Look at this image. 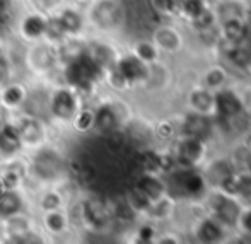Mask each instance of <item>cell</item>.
<instances>
[{"label":"cell","mask_w":251,"mask_h":244,"mask_svg":"<svg viewBox=\"0 0 251 244\" xmlns=\"http://www.w3.org/2000/svg\"><path fill=\"white\" fill-rule=\"evenodd\" d=\"M125 201L130 205V208H132L135 214H142V212H149L152 201L144 195L142 192H140L137 186H133L132 190L128 192V195H126Z\"/></svg>","instance_id":"f546056e"},{"label":"cell","mask_w":251,"mask_h":244,"mask_svg":"<svg viewBox=\"0 0 251 244\" xmlns=\"http://www.w3.org/2000/svg\"><path fill=\"white\" fill-rule=\"evenodd\" d=\"M70 212L79 217L82 227H86L87 231H93V232H100L102 229H106L113 220L111 210H109L108 205L104 201H101L100 198H94V196L84 198Z\"/></svg>","instance_id":"9c48e42d"},{"label":"cell","mask_w":251,"mask_h":244,"mask_svg":"<svg viewBox=\"0 0 251 244\" xmlns=\"http://www.w3.org/2000/svg\"><path fill=\"white\" fill-rule=\"evenodd\" d=\"M34 205H36V210L41 214V212H50V210H56V208H65L67 198L65 193L58 186L53 185V186H47V188L38 193Z\"/></svg>","instance_id":"ffe728a7"},{"label":"cell","mask_w":251,"mask_h":244,"mask_svg":"<svg viewBox=\"0 0 251 244\" xmlns=\"http://www.w3.org/2000/svg\"><path fill=\"white\" fill-rule=\"evenodd\" d=\"M137 188L140 190V192L144 193L149 200L154 203V201L161 200L162 196H164L166 193V185L164 183H161L157 178H155V174H149V172H146V174L142 176V178L137 181Z\"/></svg>","instance_id":"cb8c5ba5"},{"label":"cell","mask_w":251,"mask_h":244,"mask_svg":"<svg viewBox=\"0 0 251 244\" xmlns=\"http://www.w3.org/2000/svg\"><path fill=\"white\" fill-rule=\"evenodd\" d=\"M231 174H232L231 166L224 161L215 162V164L210 168V181H214L215 185H219V186H221L222 183H224V179L229 178Z\"/></svg>","instance_id":"e575fe53"},{"label":"cell","mask_w":251,"mask_h":244,"mask_svg":"<svg viewBox=\"0 0 251 244\" xmlns=\"http://www.w3.org/2000/svg\"><path fill=\"white\" fill-rule=\"evenodd\" d=\"M67 2L69 0H27V7L40 10V12L47 14V16H51V14L58 12Z\"/></svg>","instance_id":"d6a6232c"},{"label":"cell","mask_w":251,"mask_h":244,"mask_svg":"<svg viewBox=\"0 0 251 244\" xmlns=\"http://www.w3.org/2000/svg\"><path fill=\"white\" fill-rule=\"evenodd\" d=\"M7 118H9V115H7V113L3 111V109H0V128H2V125L5 123Z\"/></svg>","instance_id":"7dc6e473"},{"label":"cell","mask_w":251,"mask_h":244,"mask_svg":"<svg viewBox=\"0 0 251 244\" xmlns=\"http://www.w3.org/2000/svg\"><path fill=\"white\" fill-rule=\"evenodd\" d=\"M7 190H5V186H3V183H2V179H0V198H2V195L5 193Z\"/></svg>","instance_id":"c3c4849f"},{"label":"cell","mask_w":251,"mask_h":244,"mask_svg":"<svg viewBox=\"0 0 251 244\" xmlns=\"http://www.w3.org/2000/svg\"><path fill=\"white\" fill-rule=\"evenodd\" d=\"M222 82H224V73H222V70L214 69V70H210V72H208V75H207V84H208V86L217 87V86H221Z\"/></svg>","instance_id":"7bdbcfd3"},{"label":"cell","mask_w":251,"mask_h":244,"mask_svg":"<svg viewBox=\"0 0 251 244\" xmlns=\"http://www.w3.org/2000/svg\"><path fill=\"white\" fill-rule=\"evenodd\" d=\"M14 120L19 132L21 146H23L24 154L36 150V148L47 146L51 140V128L47 118L40 115H33V113H24L19 111L16 115H10Z\"/></svg>","instance_id":"5b68a950"},{"label":"cell","mask_w":251,"mask_h":244,"mask_svg":"<svg viewBox=\"0 0 251 244\" xmlns=\"http://www.w3.org/2000/svg\"><path fill=\"white\" fill-rule=\"evenodd\" d=\"M210 208L214 214V220L221 225H236L241 217V208L238 201L226 195H214L210 200Z\"/></svg>","instance_id":"5bb4252c"},{"label":"cell","mask_w":251,"mask_h":244,"mask_svg":"<svg viewBox=\"0 0 251 244\" xmlns=\"http://www.w3.org/2000/svg\"><path fill=\"white\" fill-rule=\"evenodd\" d=\"M246 67H250V70H251V51H250V58H248V65Z\"/></svg>","instance_id":"f907efd6"},{"label":"cell","mask_w":251,"mask_h":244,"mask_svg":"<svg viewBox=\"0 0 251 244\" xmlns=\"http://www.w3.org/2000/svg\"><path fill=\"white\" fill-rule=\"evenodd\" d=\"M238 195H241L243 198H248V200H251V174L250 176H239Z\"/></svg>","instance_id":"b9f144b4"},{"label":"cell","mask_w":251,"mask_h":244,"mask_svg":"<svg viewBox=\"0 0 251 244\" xmlns=\"http://www.w3.org/2000/svg\"><path fill=\"white\" fill-rule=\"evenodd\" d=\"M227 56L234 65L246 67L248 65V58H250V49L243 48L241 45H232L231 49L227 51Z\"/></svg>","instance_id":"d590c367"},{"label":"cell","mask_w":251,"mask_h":244,"mask_svg":"<svg viewBox=\"0 0 251 244\" xmlns=\"http://www.w3.org/2000/svg\"><path fill=\"white\" fill-rule=\"evenodd\" d=\"M47 19H48L47 14L27 7V9H24L23 12L17 16L16 23H14L16 36L19 38L24 45H31V43H36V41H41L45 38Z\"/></svg>","instance_id":"30bf717a"},{"label":"cell","mask_w":251,"mask_h":244,"mask_svg":"<svg viewBox=\"0 0 251 244\" xmlns=\"http://www.w3.org/2000/svg\"><path fill=\"white\" fill-rule=\"evenodd\" d=\"M224 36L231 45H241V41L248 36V27L243 23V19L224 23Z\"/></svg>","instance_id":"f1b7e54d"},{"label":"cell","mask_w":251,"mask_h":244,"mask_svg":"<svg viewBox=\"0 0 251 244\" xmlns=\"http://www.w3.org/2000/svg\"><path fill=\"white\" fill-rule=\"evenodd\" d=\"M47 236L40 231L38 222L27 210L0 220V243L7 244H27L45 243Z\"/></svg>","instance_id":"8992f818"},{"label":"cell","mask_w":251,"mask_h":244,"mask_svg":"<svg viewBox=\"0 0 251 244\" xmlns=\"http://www.w3.org/2000/svg\"><path fill=\"white\" fill-rule=\"evenodd\" d=\"M27 200L23 190H7L0 198V220L26 210Z\"/></svg>","instance_id":"44dd1931"},{"label":"cell","mask_w":251,"mask_h":244,"mask_svg":"<svg viewBox=\"0 0 251 244\" xmlns=\"http://www.w3.org/2000/svg\"><path fill=\"white\" fill-rule=\"evenodd\" d=\"M94 123H96L94 108L93 106L82 104L79 111L75 113V116L72 118L69 128L74 133H77V135H89L91 132H94Z\"/></svg>","instance_id":"7402d4cb"},{"label":"cell","mask_w":251,"mask_h":244,"mask_svg":"<svg viewBox=\"0 0 251 244\" xmlns=\"http://www.w3.org/2000/svg\"><path fill=\"white\" fill-rule=\"evenodd\" d=\"M60 23H62L63 29H65L69 38H86L87 31H89V24H87L86 9L74 2H67L62 9L56 12Z\"/></svg>","instance_id":"7c38bea8"},{"label":"cell","mask_w":251,"mask_h":244,"mask_svg":"<svg viewBox=\"0 0 251 244\" xmlns=\"http://www.w3.org/2000/svg\"><path fill=\"white\" fill-rule=\"evenodd\" d=\"M217 16L222 23H231V21H241L245 12H243V5L238 2H224L219 5Z\"/></svg>","instance_id":"4dcf8cb0"},{"label":"cell","mask_w":251,"mask_h":244,"mask_svg":"<svg viewBox=\"0 0 251 244\" xmlns=\"http://www.w3.org/2000/svg\"><path fill=\"white\" fill-rule=\"evenodd\" d=\"M102 75H104V70L89 55L87 49L60 65L62 82L75 89L82 98L96 91V87L102 82Z\"/></svg>","instance_id":"6da1fadb"},{"label":"cell","mask_w":251,"mask_h":244,"mask_svg":"<svg viewBox=\"0 0 251 244\" xmlns=\"http://www.w3.org/2000/svg\"><path fill=\"white\" fill-rule=\"evenodd\" d=\"M21 154H24V150L23 146H21L19 132H17L14 120L9 116L2 125V128H0V161L16 157V155Z\"/></svg>","instance_id":"2e32d148"},{"label":"cell","mask_w":251,"mask_h":244,"mask_svg":"<svg viewBox=\"0 0 251 244\" xmlns=\"http://www.w3.org/2000/svg\"><path fill=\"white\" fill-rule=\"evenodd\" d=\"M171 185L176 188V192L185 196H199L203 193L205 181L200 174L190 171H178L171 176Z\"/></svg>","instance_id":"e0dca14e"},{"label":"cell","mask_w":251,"mask_h":244,"mask_svg":"<svg viewBox=\"0 0 251 244\" xmlns=\"http://www.w3.org/2000/svg\"><path fill=\"white\" fill-rule=\"evenodd\" d=\"M154 238H155V231L149 224L140 225L139 231H137V241L139 243H152Z\"/></svg>","instance_id":"ab89813d"},{"label":"cell","mask_w":251,"mask_h":244,"mask_svg":"<svg viewBox=\"0 0 251 244\" xmlns=\"http://www.w3.org/2000/svg\"><path fill=\"white\" fill-rule=\"evenodd\" d=\"M31 94V87L21 79H7L0 86V109L7 115L23 111Z\"/></svg>","instance_id":"8fae6325"},{"label":"cell","mask_w":251,"mask_h":244,"mask_svg":"<svg viewBox=\"0 0 251 244\" xmlns=\"http://www.w3.org/2000/svg\"><path fill=\"white\" fill-rule=\"evenodd\" d=\"M142 168L149 174H155L157 171H161V155L154 154V152H147L142 157Z\"/></svg>","instance_id":"8d00e7d4"},{"label":"cell","mask_w":251,"mask_h":244,"mask_svg":"<svg viewBox=\"0 0 251 244\" xmlns=\"http://www.w3.org/2000/svg\"><path fill=\"white\" fill-rule=\"evenodd\" d=\"M87 51H89V55L100 63V67L102 70L109 69V67L115 63V60L118 58V55L113 51L111 47L101 43V41H87Z\"/></svg>","instance_id":"d4e9b609"},{"label":"cell","mask_w":251,"mask_h":244,"mask_svg":"<svg viewBox=\"0 0 251 244\" xmlns=\"http://www.w3.org/2000/svg\"><path fill=\"white\" fill-rule=\"evenodd\" d=\"M248 169H250V172H251V154L248 155Z\"/></svg>","instance_id":"681fc988"},{"label":"cell","mask_w":251,"mask_h":244,"mask_svg":"<svg viewBox=\"0 0 251 244\" xmlns=\"http://www.w3.org/2000/svg\"><path fill=\"white\" fill-rule=\"evenodd\" d=\"M200 241L203 243H219L224 238V231H222V225L219 224L214 219H208L203 220L199 225V232H197Z\"/></svg>","instance_id":"4316f807"},{"label":"cell","mask_w":251,"mask_h":244,"mask_svg":"<svg viewBox=\"0 0 251 244\" xmlns=\"http://www.w3.org/2000/svg\"><path fill=\"white\" fill-rule=\"evenodd\" d=\"M149 77V67L133 53L120 55L109 69L104 70L102 80L115 91H126L144 84Z\"/></svg>","instance_id":"277c9868"},{"label":"cell","mask_w":251,"mask_h":244,"mask_svg":"<svg viewBox=\"0 0 251 244\" xmlns=\"http://www.w3.org/2000/svg\"><path fill=\"white\" fill-rule=\"evenodd\" d=\"M24 65L33 75L50 77L51 73L60 70L58 48L50 45L48 41L41 40L36 43L26 45L24 51Z\"/></svg>","instance_id":"52a82bcc"},{"label":"cell","mask_w":251,"mask_h":244,"mask_svg":"<svg viewBox=\"0 0 251 244\" xmlns=\"http://www.w3.org/2000/svg\"><path fill=\"white\" fill-rule=\"evenodd\" d=\"M86 17L89 29L108 33L122 26L125 21V10L118 0H94L86 7Z\"/></svg>","instance_id":"ba28073f"},{"label":"cell","mask_w":251,"mask_h":244,"mask_svg":"<svg viewBox=\"0 0 251 244\" xmlns=\"http://www.w3.org/2000/svg\"><path fill=\"white\" fill-rule=\"evenodd\" d=\"M7 80L5 77V67H3V60H0V86Z\"/></svg>","instance_id":"f6af8a7d"},{"label":"cell","mask_w":251,"mask_h":244,"mask_svg":"<svg viewBox=\"0 0 251 244\" xmlns=\"http://www.w3.org/2000/svg\"><path fill=\"white\" fill-rule=\"evenodd\" d=\"M210 120L205 116V113H193L188 115L185 120V125H183V132L186 137H193V139L203 140L205 137L210 133Z\"/></svg>","instance_id":"603a6c76"},{"label":"cell","mask_w":251,"mask_h":244,"mask_svg":"<svg viewBox=\"0 0 251 244\" xmlns=\"http://www.w3.org/2000/svg\"><path fill=\"white\" fill-rule=\"evenodd\" d=\"M214 109L221 118L231 120L241 115L243 102L232 91L224 89L221 93H217V96L214 98Z\"/></svg>","instance_id":"ac0fdd59"},{"label":"cell","mask_w":251,"mask_h":244,"mask_svg":"<svg viewBox=\"0 0 251 244\" xmlns=\"http://www.w3.org/2000/svg\"><path fill=\"white\" fill-rule=\"evenodd\" d=\"M27 159V178L41 183L45 186H53L65 176L67 161L63 154L51 144L29 152Z\"/></svg>","instance_id":"7a4b0ae2"},{"label":"cell","mask_w":251,"mask_h":244,"mask_svg":"<svg viewBox=\"0 0 251 244\" xmlns=\"http://www.w3.org/2000/svg\"><path fill=\"white\" fill-rule=\"evenodd\" d=\"M67 33L65 29H63L62 23H60L58 16L56 14H51V16H48L47 19V29H45V41H48L50 45H53V47L58 48L60 45L63 43V41L67 40Z\"/></svg>","instance_id":"484cf974"},{"label":"cell","mask_w":251,"mask_h":244,"mask_svg":"<svg viewBox=\"0 0 251 244\" xmlns=\"http://www.w3.org/2000/svg\"><path fill=\"white\" fill-rule=\"evenodd\" d=\"M94 132H100L102 135L106 133H113L118 130L120 123H122V116H120L118 106L115 102H106L102 101L94 108Z\"/></svg>","instance_id":"9a60e30c"},{"label":"cell","mask_w":251,"mask_h":244,"mask_svg":"<svg viewBox=\"0 0 251 244\" xmlns=\"http://www.w3.org/2000/svg\"><path fill=\"white\" fill-rule=\"evenodd\" d=\"M132 53L137 58H140L144 63L149 65V63L155 62V58H157V47L154 43H151V41H137Z\"/></svg>","instance_id":"1f68e13d"},{"label":"cell","mask_w":251,"mask_h":244,"mask_svg":"<svg viewBox=\"0 0 251 244\" xmlns=\"http://www.w3.org/2000/svg\"><path fill=\"white\" fill-rule=\"evenodd\" d=\"M201 142L203 140L186 137L178 146V150H176V159H178L179 164L186 166V168H192L199 161H201V157H203V144Z\"/></svg>","instance_id":"d6986e66"},{"label":"cell","mask_w":251,"mask_h":244,"mask_svg":"<svg viewBox=\"0 0 251 244\" xmlns=\"http://www.w3.org/2000/svg\"><path fill=\"white\" fill-rule=\"evenodd\" d=\"M181 9L190 19H195L197 16L205 9L203 7V0H183L181 2Z\"/></svg>","instance_id":"f35d334b"},{"label":"cell","mask_w":251,"mask_h":244,"mask_svg":"<svg viewBox=\"0 0 251 244\" xmlns=\"http://www.w3.org/2000/svg\"><path fill=\"white\" fill-rule=\"evenodd\" d=\"M239 222L243 224V227H245V231L251 234V210L245 212V214H241V217H239Z\"/></svg>","instance_id":"ee69618b"},{"label":"cell","mask_w":251,"mask_h":244,"mask_svg":"<svg viewBox=\"0 0 251 244\" xmlns=\"http://www.w3.org/2000/svg\"><path fill=\"white\" fill-rule=\"evenodd\" d=\"M192 104L199 113H208L214 108V98L207 91H195L192 94Z\"/></svg>","instance_id":"836d02e7"},{"label":"cell","mask_w":251,"mask_h":244,"mask_svg":"<svg viewBox=\"0 0 251 244\" xmlns=\"http://www.w3.org/2000/svg\"><path fill=\"white\" fill-rule=\"evenodd\" d=\"M84 104V98L67 84H53L47 93V120L51 126H69L75 113Z\"/></svg>","instance_id":"3957f363"},{"label":"cell","mask_w":251,"mask_h":244,"mask_svg":"<svg viewBox=\"0 0 251 244\" xmlns=\"http://www.w3.org/2000/svg\"><path fill=\"white\" fill-rule=\"evenodd\" d=\"M154 45L159 49H166V51H173L179 47V38L175 29L171 27H159L154 33Z\"/></svg>","instance_id":"83f0119b"},{"label":"cell","mask_w":251,"mask_h":244,"mask_svg":"<svg viewBox=\"0 0 251 244\" xmlns=\"http://www.w3.org/2000/svg\"><path fill=\"white\" fill-rule=\"evenodd\" d=\"M38 227L47 238H65L72 229L70 215L67 208H56L50 212H41L38 219Z\"/></svg>","instance_id":"4fadbf2b"},{"label":"cell","mask_w":251,"mask_h":244,"mask_svg":"<svg viewBox=\"0 0 251 244\" xmlns=\"http://www.w3.org/2000/svg\"><path fill=\"white\" fill-rule=\"evenodd\" d=\"M183 0H152V5L162 14H173L181 9Z\"/></svg>","instance_id":"74e56055"},{"label":"cell","mask_w":251,"mask_h":244,"mask_svg":"<svg viewBox=\"0 0 251 244\" xmlns=\"http://www.w3.org/2000/svg\"><path fill=\"white\" fill-rule=\"evenodd\" d=\"M70 2H74V3H77V5H80V7H84L86 9L89 3H93L94 0H70Z\"/></svg>","instance_id":"bcb514c9"},{"label":"cell","mask_w":251,"mask_h":244,"mask_svg":"<svg viewBox=\"0 0 251 244\" xmlns=\"http://www.w3.org/2000/svg\"><path fill=\"white\" fill-rule=\"evenodd\" d=\"M193 23H195L197 27H200V29H205V27H210L212 23H214V14L210 12V10L203 9L199 16L193 19Z\"/></svg>","instance_id":"60d3db41"}]
</instances>
